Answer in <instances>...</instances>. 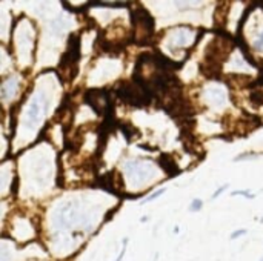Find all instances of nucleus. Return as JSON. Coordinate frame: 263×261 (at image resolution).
Returning <instances> with one entry per match:
<instances>
[{"instance_id":"1","label":"nucleus","mask_w":263,"mask_h":261,"mask_svg":"<svg viewBox=\"0 0 263 261\" xmlns=\"http://www.w3.org/2000/svg\"><path fill=\"white\" fill-rule=\"evenodd\" d=\"M80 60V37L79 34H71L68 38L66 51L62 54L59 63V77L63 82H71L77 75V65Z\"/></svg>"},{"instance_id":"2","label":"nucleus","mask_w":263,"mask_h":261,"mask_svg":"<svg viewBox=\"0 0 263 261\" xmlns=\"http://www.w3.org/2000/svg\"><path fill=\"white\" fill-rule=\"evenodd\" d=\"M131 18H133V25L136 29L134 42L139 43L140 46L146 45L154 34V20L151 14L148 12V9L139 6L131 11Z\"/></svg>"},{"instance_id":"3","label":"nucleus","mask_w":263,"mask_h":261,"mask_svg":"<svg viewBox=\"0 0 263 261\" xmlns=\"http://www.w3.org/2000/svg\"><path fill=\"white\" fill-rule=\"evenodd\" d=\"M116 94L123 103L129 106H136V108L148 106L153 100L136 82H122L119 88L116 89Z\"/></svg>"},{"instance_id":"4","label":"nucleus","mask_w":263,"mask_h":261,"mask_svg":"<svg viewBox=\"0 0 263 261\" xmlns=\"http://www.w3.org/2000/svg\"><path fill=\"white\" fill-rule=\"evenodd\" d=\"M85 100L97 114L105 117H109V114L112 115V102L105 89H88L85 92Z\"/></svg>"},{"instance_id":"5","label":"nucleus","mask_w":263,"mask_h":261,"mask_svg":"<svg viewBox=\"0 0 263 261\" xmlns=\"http://www.w3.org/2000/svg\"><path fill=\"white\" fill-rule=\"evenodd\" d=\"M125 171L129 177L134 178H140V180H146L148 177L154 175V171L151 168V165L142 163L140 160H129L125 165Z\"/></svg>"},{"instance_id":"6","label":"nucleus","mask_w":263,"mask_h":261,"mask_svg":"<svg viewBox=\"0 0 263 261\" xmlns=\"http://www.w3.org/2000/svg\"><path fill=\"white\" fill-rule=\"evenodd\" d=\"M46 103H48V100H46L45 94H39V95H35V97H34V100L31 102V106H29V109H28L29 126H32V125H35V123H37L39 117L45 112Z\"/></svg>"},{"instance_id":"7","label":"nucleus","mask_w":263,"mask_h":261,"mask_svg":"<svg viewBox=\"0 0 263 261\" xmlns=\"http://www.w3.org/2000/svg\"><path fill=\"white\" fill-rule=\"evenodd\" d=\"M157 162H159L160 168H162L170 177H176V175L180 174V168H179L177 163L174 162L173 155H170V154H162V155L159 157Z\"/></svg>"},{"instance_id":"8","label":"nucleus","mask_w":263,"mask_h":261,"mask_svg":"<svg viewBox=\"0 0 263 261\" xmlns=\"http://www.w3.org/2000/svg\"><path fill=\"white\" fill-rule=\"evenodd\" d=\"M120 129H122V134L125 135V138H126V142H133V138L134 137H139L140 134H139V131H137V128H134L133 125H129V123H123V125H120Z\"/></svg>"},{"instance_id":"9","label":"nucleus","mask_w":263,"mask_h":261,"mask_svg":"<svg viewBox=\"0 0 263 261\" xmlns=\"http://www.w3.org/2000/svg\"><path fill=\"white\" fill-rule=\"evenodd\" d=\"M250 102L254 106H263V91H254L250 94Z\"/></svg>"},{"instance_id":"10","label":"nucleus","mask_w":263,"mask_h":261,"mask_svg":"<svg viewBox=\"0 0 263 261\" xmlns=\"http://www.w3.org/2000/svg\"><path fill=\"white\" fill-rule=\"evenodd\" d=\"M166 192V189L165 188H162V189H159V191H156L153 195H149V197H146L145 200H143V203H149V202H153V200H156V198H159L160 195H163Z\"/></svg>"},{"instance_id":"11","label":"nucleus","mask_w":263,"mask_h":261,"mask_svg":"<svg viewBox=\"0 0 263 261\" xmlns=\"http://www.w3.org/2000/svg\"><path fill=\"white\" fill-rule=\"evenodd\" d=\"M202 206H203V202H202L200 198H196V200H193V203H191V206H190V211H191V212H197V211L202 209Z\"/></svg>"},{"instance_id":"12","label":"nucleus","mask_w":263,"mask_h":261,"mask_svg":"<svg viewBox=\"0 0 263 261\" xmlns=\"http://www.w3.org/2000/svg\"><path fill=\"white\" fill-rule=\"evenodd\" d=\"M126 248H128V238H123V243H122V251H120V254L117 255V258L114 261H123V257H125V254H126Z\"/></svg>"},{"instance_id":"13","label":"nucleus","mask_w":263,"mask_h":261,"mask_svg":"<svg viewBox=\"0 0 263 261\" xmlns=\"http://www.w3.org/2000/svg\"><path fill=\"white\" fill-rule=\"evenodd\" d=\"M231 195H233V197L242 195V197H247V198H250V200H253V198L256 197V195L250 194V191H234V192H231Z\"/></svg>"},{"instance_id":"14","label":"nucleus","mask_w":263,"mask_h":261,"mask_svg":"<svg viewBox=\"0 0 263 261\" xmlns=\"http://www.w3.org/2000/svg\"><path fill=\"white\" fill-rule=\"evenodd\" d=\"M253 46H254V49H257V51H260V52H262L263 51V31L260 32V34H259V38L254 42V45H253Z\"/></svg>"},{"instance_id":"15","label":"nucleus","mask_w":263,"mask_h":261,"mask_svg":"<svg viewBox=\"0 0 263 261\" xmlns=\"http://www.w3.org/2000/svg\"><path fill=\"white\" fill-rule=\"evenodd\" d=\"M242 235H247V229H239V231L233 232V234H231V240H237V238H240Z\"/></svg>"},{"instance_id":"16","label":"nucleus","mask_w":263,"mask_h":261,"mask_svg":"<svg viewBox=\"0 0 263 261\" xmlns=\"http://www.w3.org/2000/svg\"><path fill=\"white\" fill-rule=\"evenodd\" d=\"M227 189H228V185H223L222 188H219V189H217V191H216V192L213 194V198L216 200V198H217V197H219L220 194H223V192H225Z\"/></svg>"},{"instance_id":"17","label":"nucleus","mask_w":263,"mask_h":261,"mask_svg":"<svg viewBox=\"0 0 263 261\" xmlns=\"http://www.w3.org/2000/svg\"><path fill=\"white\" fill-rule=\"evenodd\" d=\"M260 261H263V257H262V258H260Z\"/></svg>"}]
</instances>
